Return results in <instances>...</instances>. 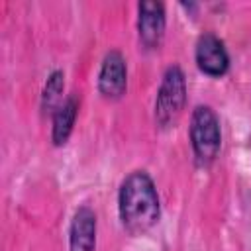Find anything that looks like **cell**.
Returning a JSON list of instances; mask_svg holds the SVG:
<instances>
[{
    "mask_svg": "<svg viewBox=\"0 0 251 251\" xmlns=\"http://www.w3.org/2000/svg\"><path fill=\"white\" fill-rule=\"evenodd\" d=\"M118 210L122 226L133 233H145L159 220V196L151 176L145 171H133L127 175L120 186Z\"/></svg>",
    "mask_w": 251,
    "mask_h": 251,
    "instance_id": "obj_1",
    "label": "cell"
},
{
    "mask_svg": "<svg viewBox=\"0 0 251 251\" xmlns=\"http://www.w3.org/2000/svg\"><path fill=\"white\" fill-rule=\"evenodd\" d=\"M190 143L200 165H210L222 147V127L210 106H196L190 118Z\"/></svg>",
    "mask_w": 251,
    "mask_h": 251,
    "instance_id": "obj_2",
    "label": "cell"
},
{
    "mask_svg": "<svg viewBox=\"0 0 251 251\" xmlns=\"http://www.w3.org/2000/svg\"><path fill=\"white\" fill-rule=\"evenodd\" d=\"M186 102V80L180 67L173 65L165 71L163 80L155 98V120L161 127H171L176 124Z\"/></svg>",
    "mask_w": 251,
    "mask_h": 251,
    "instance_id": "obj_3",
    "label": "cell"
},
{
    "mask_svg": "<svg viewBox=\"0 0 251 251\" xmlns=\"http://www.w3.org/2000/svg\"><path fill=\"white\" fill-rule=\"evenodd\" d=\"M127 86V69L126 59L120 51L106 53L100 73H98V90L108 100H118L124 96Z\"/></svg>",
    "mask_w": 251,
    "mask_h": 251,
    "instance_id": "obj_4",
    "label": "cell"
},
{
    "mask_svg": "<svg viewBox=\"0 0 251 251\" xmlns=\"http://www.w3.org/2000/svg\"><path fill=\"white\" fill-rule=\"evenodd\" d=\"M196 65L208 76H222L229 67V57L224 41L214 33H204L196 41Z\"/></svg>",
    "mask_w": 251,
    "mask_h": 251,
    "instance_id": "obj_5",
    "label": "cell"
},
{
    "mask_svg": "<svg viewBox=\"0 0 251 251\" xmlns=\"http://www.w3.org/2000/svg\"><path fill=\"white\" fill-rule=\"evenodd\" d=\"M137 31L139 39L147 49H155L161 45L165 35V6L161 2H139L137 6Z\"/></svg>",
    "mask_w": 251,
    "mask_h": 251,
    "instance_id": "obj_6",
    "label": "cell"
},
{
    "mask_svg": "<svg viewBox=\"0 0 251 251\" xmlns=\"http://www.w3.org/2000/svg\"><path fill=\"white\" fill-rule=\"evenodd\" d=\"M71 251H94L96 247V214L82 206L75 212L69 231Z\"/></svg>",
    "mask_w": 251,
    "mask_h": 251,
    "instance_id": "obj_7",
    "label": "cell"
},
{
    "mask_svg": "<svg viewBox=\"0 0 251 251\" xmlns=\"http://www.w3.org/2000/svg\"><path fill=\"white\" fill-rule=\"evenodd\" d=\"M76 112H78V100L76 96H69L61 106L59 110L53 114V131H51V139L55 145H65L71 131H73V126H75V120H76Z\"/></svg>",
    "mask_w": 251,
    "mask_h": 251,
    "instance_id": "obj_8",
    "label": "cell"
},
{
    "mask_svg": "<svg viewBox=\"0 0 251 251\" xmlns=\"http://www.w3.org/2000/svg\"><path fill=\"white\" fill-rule=\"evenodd\" d=\"M63 88H65V75L61 71L51 73L41 94V108L45 112L55 114L59 110V106L63 104Z\"/></svg>",
    "mask_w": 251,
    "mask_h": 251,
    "instance_id": "obj_9",
    "label": "cell"
}]
</instances>
